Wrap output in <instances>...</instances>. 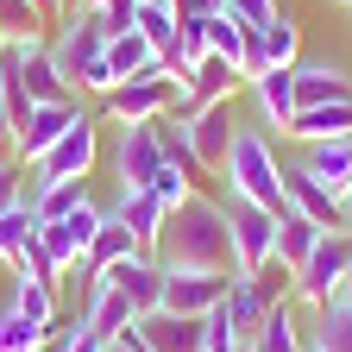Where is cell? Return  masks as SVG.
<instances>
[{
	"instance_id": "1",
	"label": "cell",
	"mask_w": 352,
	"mask_h": 352,
	"mask_svg": "<svg viewBox=\"0 0 352 352\" xmlns=\"http://www.w3.org/2000/svg\"><path fill=\"white\" fill-rule=\"evenodd\" d=\"M157 258L170 271H233V245H227V201L214 195H189L164 220V239H157Z\"/></svg>"
},
{
	"instance_id": "2",
	"label": "cell",
	"mask_w": 352,
	"mask_h": 352,
	"mask_svg": "<svg viewBox=\"0 0 352 352\" xmlns=\"http://www.w3.org/2000/svg\"><path fill=\"white\" fill-rule=\"evenodd\" d=\"M227 201H258V208H271L283 214V157L271 145V132L264 126H239L233 132V145H227Z\"/></svg>"
},
{
	"instance_id": "3",
	"label": "cell",
	"mask_w": 352,
	"mask_h": 352,
	"mask_svg": "<svg viewBox=\"0 0 352 352\" xmlns=\"http://www.w3.org/2000/svg\"><path fill=\"white\" fill-rule=\"evenodd\" d=\"M95 164H101V120L95 113H76V126L25 170V189H38V183H88Z\"/></svg>"
},
{
	"instance_id": "4",
	"label": "cell",
	"mask_w": 352,
	"mask_h": 352,
	"mask_svg": "<svg viewBox=\"0 0 352 352\" xmlns=\"http://www.w3.org/2000/svg\"><path fill=\"white\" fill-rule=\"evenodd\" d=\"M346 271H352V227H340V233H321L315 239V252L302 258V271H296V302L302 308H327L340 289H346Z\"/></svg>"
},
{
	"instance_id": "5",
	"label": "cell",
	"mask_w": 352,
	"mask_h": 352,
	"mask_svg": "<svg viewBox=\"0 0 352 352\" xmlns=\"http://www.w3.org/2000/svg\"><path fill=\"white\" fill-rule=\"evenodd\" d=\"M101 107H107V126H145V120H164V113L176 107V76H170V69H164V57H157L145 76L120 82Z\"/></svg>"
},
{
	"instance_id": "6",
	"label": "cell",
	"mask_w": 352,
	"mask_h": 352,
	"mask_svg": "<svg viewBox=\"0 0 352 352\" xmlns=\"http://www.w3.org/2000/svg\"><path fill=\"white\" fill-rule=\"evenodd\" d=\"M0 63H7V69L25 82V95H32V101H76V88L63 82V69H57V57H51V38H44V32L13 38L7 51H0Z\"/></svg>"
},
{
	"instance_id": "7",
	"label": "cell",
	"mask_w": 352,
	"mask_h": 352,
	"mask_svg": "<svg viewBox=\"0 0 352 352\" xmlns=\"http://www.w3.org/2000/svg\"><path fill=\"white\" fill-rule=\"evenodd\" d=\"M227 245H233V271L258 277L271 264V245H277V214L258 201H227Z\"/></svg>"
},
{
	"instance_id": "8",
	"label": "cell",
	"mask_w": 352,
	"mask_h": 352,
	"mask_svg": "<svg viewBox=\"0 0 352 352\" xmlns=\"http://www.w3.org/2000/svg\"><path fill=\"white\" fill-rule=\"evenodd\" d=\"M51 57H57L63 82L76 88L88 63H101V57H107V25H101V13H88V7L63 13V19H57V38H51Z\"/></svg>"
},
{
	"instance_id": "9",
	"label": "cell",
	"mask_w": 352,
	"mask_h": 352,
	"mask_svg": "<svg viewBox=\"0 0 352 352\" xmlns=\"http://www.w3.org/2000/svg\"><path fill=\"white\" fill-rule=\"evenodd\" d=\"M170 164L164 151V120H145V126H120V145H113V176L120 189H151V176Z\"/></svg>"
},
{
	"instance_id": "10",
	"label": "cell",
	"mask_w": 352,
	"mask_h": 352,
	"mask_svg": "<svg viewBox=\"0 0 352 352\" xmlns=\"http://www.w3.org/2000/svg\"><path fill=\"white\" fill-rule=\"evenodd\" d=\"M101 220H107V208L88 195V201H82V208H69L63 220H38V245L51 252V264H57V271H69V264H82V252L95 245Z\"/></svg>"
},
{
	"instance_id": "11",
	"label": "cell",
	"mask_w": 352,
	"mask_h": 352,
	"mask_svg": "<svg viewBox=\"0 0 352 352\" xmlns=\"http://www.w3.org/2000/svg\"><path fill=\"white\" fill-rule=\"evenodd\" d=\"M239 88H245V76L233 69V63H220V57H201L183 82H176V120H195L201 107H220V101H233L239 95Z\"/></svg>"
},
{
	"instance_id": "12",
	"label": "cell",
	"mask_w": 352,
	"mask_h": 352,
	"mask_svg": "<svg viewBox=\"0 0 352 352\" xmlns=\"http://www.w3.org/2000/svg\"><path fill=\"white\" fill-rule=\"evenodd\" d=\"M227 289H233V271H170V264H164V308H170V315L201 321L208 308L227 302Z\"/></svg>"
},
{
	"instance_id": "13",
	"label": "cell",
	"mask_w": 352,
	"mask_h": 352,
	"mask_svg": "<svg viewBox=\"0 0 352 352\" xmlns=\"http://www.w3.org/2000/svg\"><path fill=\"white\" fill-rule=\"evenodd\" d=\"M88 283H113L139 315H157V308H164V258L157 252H132V258H120L113 271L88 277Z\"/></svg>"
},
{
	"instance_id": "14",
	"label": "cell",
	"mask_w": 352,
	"mask_h": 352,
	"mask_svg": "<svg viewBox=\"0 0 352 352\" xmlns=\"http://www.w3.org/2000/svg\"><path fill=\"white\" fill-rule=\"evenodd\" d=\"M170 120H176V113H170ZM183 132H189L195 170H201V176H220V170H227V145H233V132H239V120H233V101L201 107L195 120H183Z\"/></svg>"
},
{
	"instance_id": "15",
	"label": "cell",
	"mask_w": 352,
	"mask_h": 352,
	"mask_svg": "<svg viewBox=\"0 0 352 352\" xmlns=\"http://www.w3.org/2000/svg\"><path fill=\"white\" fill-rule=\"evenodd\" d=\"M76 113H82V101H38L32 107V120L19 126V145H13V164L19 170H32L44 151H51L57 139H63V132L76 126Z\"/></svg>"
},
{
	"instance_id": "16",
	"label": "cell",
	"mask_w": 352,
	"mask_h": 352,
	"mask_svg": "<svg viewBox=\"0 0 352 352\" xmlns=\"http://www.w3.org/2000/svg\"><path fill=\"white\" fill-rule=\"evenodd\" d=\"M283 208L302 214V220H315L321 233H340V227H346V208H340V201L315 183V176L302 170V164H283Z\"/></svg>"
},
{
	"instance_id": "17",
	"label": "cell",
	"mask_w": 352,
	"mask_h": 352,
	"mask_svg": "<svg viewBox=\"0 0 352 352\" xmlns=\"http://www.w3.org/2000/svg\"><path fill=\"white\" fill-rule=\"evenodd\" d=\"M245 95H252V107H258V126L283 139L289 120H296V63H289V69H264V76H252Z\"/></svg>"
},
{
	"instance_id": "18",
	"label": "cell",
	"mask_w": 352,
	"mask_h": 352,
	"mask_svg": "<svg viewBox=\"0 0 352 352\" xmlns=\"http://www.w3.org/2000/svg\"><path fill=\"white\" fill-rule=\"evenodd\" d=\"M113 220H120V227L132 233V239H139V252H157V239H164V201L151 195V189H120L113 195V208H107Z\"/></svg>"
},
{
	"instance_id": "19",
	"label": "cell",
	"mask_w": 352,
	"mask_h": 352,
	"mask_svg": "<svg viewBox=\"0 0 352 352\" xmlns=\"http://www.w3.org/2000/svg\"><path fill=\"white\" fill-rule=\"evenodd\" d=\"M302 170L315 176V183L346 208L352 201V139H327V145H308L302 151Z\"/></svg>"
},
{
	"instance_id": "20",
	"label": "cell",
	"mask_w": 352,
	"mask_h": 352,
	"mask_svg": "<svg viewBox=\"0 0 352 352\" xmlns=\"http://www.w3.org/2000/svg\"><path fill=\"white\" fill-rule=\"evenodd\" d=\"M132 321H139V308H132L113 283H88V296H82V327H88V333H101V340L113 346Z\"/></svg>"
},
{
	"instance_id": "21",
	"label": "cell",
	"mask_w": 352,
	"mask_h": 352,
	"mask_svg": "<svg viewBox=\"0 0 352 352\" xmlns=\"http://www.w3.org/2000/svg\"><path fill=\"white\" fill-rule=\"evenodd\" d=\"M132 333H139L151 352H208V346H201V321L170 315V308H157V315H139V321H132Z\"/></svg>"
},
{
	"instance_id": "22",
	"label": "cell",
	"mask_w": 352,
	"mask_h": 352,
	"mask_svg": "<svg viewBox=\"0 0 352 352\" xmlns=\"http://www.w3.org/2000/svg\"><path fill=\"white\" fill-rule=\"evenodd\" d=\"M283 139L296 145H327V139H352V101H327V107H296Z\"/></svg>"
},
{
	"instance_id": "23",
	"label": "cell",
	"mask_w": 352,
	"mask_h": 352,
	"mask_svg": "<svg viewBox=\"0 0 352 352\" xmlns=\"http://www.w3.org/2000/svg\"><path fill=\"white\" fill-rule=\"evenodd\" d=\"M352 101V76L340 63H296V107H327Z\"/></svg>"
},
{
	"instance_id": "24",
	"label": "cell",
	"mask_w": 352,
	"mask_h": 352,
	"mask_svg": "<svg viewBox=\"0 0 352 352\" xmlns=\"http://www.w3.org/2000/svg\"><path fill=\"white\" fill-rule=\"evenodd\" d=\"M7 308H19V315H25L38 333H57V283H38V277L13 271V296H7Z\"/></svg>"
},
{
	"instance_id": "25",
	"label": "cell",
	"mask_w": 352,
	"mask_h": 352,
	"mask_svg": "<svg viewBox=\"0 0 352 352\" xmlns=\"http://www.w3.org/2000/svg\"><path fill=\"white\" fill-rule=\"evenodd\" d=\"M264 315H271V302H264V289H258L252 277H239V271H233V289H227V321H233L239 346H252V340H258Z\"/></svg>"
},
{
	"instance_id": "26",
	"label": "cell",
	"mask_w": 352,
	"mask_h": 352,
	"mask_svg": "<svg viewBox=\"0 0 352 352\" xmlns=\"http://www.w3.org/2000/svg\"><path fill=\"white\" fill-rule=\"evenodd\" d=\"M132 252H139V239H132L120 220L107 214V220H101V233H95V245L82 252V283H88V277H101V271H113V264L132 258Z\"/></svg>"
},
{
	"instance_id": "27",
	"label": "cell",
	"mask_w": 352,
	"mask_h": 352,
	"mask_svg": "<svg viewBox=\"0 0 352 352\" xmlns=\"http://www.w3.org/2000/svg\"><path fill=\"white\" fill-rule=\"evenodd\" d=\"M315 239H321L315 220H302V214H289V208H283V214H277V245H271V258L296 277V271H302V258L315 252Z\"/></svg>"
},
{
	"instance_id": "28",
	"label": "cell",
	"mask_w": 352,
	"mask_h": 352,
	"mask_svg": "<svg viewBox=\"0 0 352 352\" xmlns=\"http://www.w3.org/2000/svg\"><path fill=\"white\" fill-rule=\"evenodd\" d=\"M176 0H139V13H132V25L145 32V44L164 57V69H170V57H176Z\"/></svg>"
},
{
	"instance_id": "29",
	"label": "cell",
	"mask_w": 352,
	"mask_h": 352,
	"mask_svg": "<svg viewBox=\"0 0 352 352\" xmlns=\"http://www.w3.org/2000/svg\"><path fill=\"white\" fill-rule=\"evenodd\" d=\"M308 352H352V302H346V296H333L327 308H315Z\"/></svg>"
},
{
	"instance_id": "30",
	"label": "cell",
	"mask_w": 352,
	"mask_h": 352,
	"mask_svg": "<svg viewBox=\"0 0 352 352\" xmlns=\"http://www.w3.org/2000/svg\"><path fill=\"white\" fill-rule=\"evenodd\" d=\"M252 346L258 352H308V333L296 321V302H271V315H264V327H258Z\"/></svg>"
},
{
	"instance_id": "31",
	"label": "cell",
	"mask_w": 352,
	"mask_h": 352,
	"mask_svg": "<svg viewBox=\"0 0 352 352\" xmlns=\"http://www.w3.org/2000/svg\"><path fill=\"white\" fill-rule=\"evenodd\" d=\"M107 63H113L120 82H132V76H145V69L157 63V51L145 44V32L132 25V32H113V38H107Z\"/></svg>"
},
{
	"instance_id": "32",
	"label": "cell",
	"mask_w": 352,
	"mask_h": 352,
	"mask_svg": "<svg viewBox=\"0 0 352 352\" xmlns=\"http://www.w3.org/2000/svg\"><path fill=\"white\" fill-rule=\"evenodd\" d=\"M245 44H252V32L233 19V13H208V57H220V63H245Z\"/></svg>"
},
{
	"instance_id": "33",
	"label": "cell",
	"mask_w": 352,
	"mask_h": 352,
	"mask_svg": "<svg viewBox=\"0 0 352 352\" xmlns=\"http://www.w3.org/2000/svg\"><path fill=\"white\" fill-rule=\"evenodd\" d=\"M25 201H32L38 220H63L69 208L88 201V183H38V189H25Z\"/></svg>"
},
{
	"instance_id": "34",
	"label": "cell",
	"mask_w": 352,
	"mask_h": 352,
	"mask_svg": "<svg viewBox=\"0 0 352 352\" xmlns=\"http://www.w3.org/2000/svg\"><path fill=\"white\" fill-rule=\"evenodd\" d=\"M258 44H264V63H271V69L302 63V32H296V19H289V13H277V25H271V32H258Z\"/></svg>"
},
{
	"instance_id": "35",
	"label": "cell",
	"mask_w": 352,
	"mask_h": 352,
	"mask_svg": "<svg viewBox=\"0 0 352 352\" xmlns=\"http://www.w3.org/2000/svg\"><path fill=\"white\" fill-rule=\"evenodd\" d=\"M51 333H38L19 308H0V352H44Z\"/></svg>"
},
{
	"instance_id": "36",
	"label": "cell",
	"mask_w": 352,
	"mask_h": 352,
	"mask_svg": "<svg viewBox=\"0 0 352 352\" xmlns=\"http://www.w3.org/2000/svg\"><path fill=\"white\" fill-rule=\"evenodd\" d=\"M151 195L164 201V214H176V208H183V201L195 195V176H189L183 164H164V170L151 176Z\"/></svg>"
},
{
	"instance_id": "37",
	"label": "cell",
	"mask_w": 352,
	"mask_h": 352,
	"mask_svg": "<svg viewBox=\"0 0 352 352\" xmlns=\"http://www.w3.org/2000/svg\"><path fill=\"white\" fill-rule=\"evenodd\" d=\"M32 233H38V214H32V201L7 208V214H0V258L13 264V252H19V245H25Z\"/></svg>"
},
{
	"instance_id": "38",
	"label": "cell",
	"mask_w": 352,
	"mask_h": 352,
	"mask_svg": "<svg viewBox=\"0 0 352 352\" xmlns=\"http://www.w3.org/2000/svg\"><path fill=\"white\" fill-rule=\"evenodd\" d=\"M220 13H233L245 32H271L283 7H277V0H220Z\"/></svg>"
},
{
	"instance_id": "39",
	"label": "cell",
	"mask_w": 352,
	"mask_h": 352,
	"mask_svg": "<svg viewBox=\"0 0 352 352\" xmlns=\"http://www.w3.org/2000/svg\"><path fill=\"white\" fill-rule=\"evenodd\" d=\"M0 25H7L13 38H25V32H44V13L32 7V0H0Z\"/></svg>"
},
{
	"instance_id": "40",
	"label": "cell",
	"mask_w": 352,
	"mask_h": 352,
	"mask_svg": "<svg viewBox=\"0 0 352 352\" xmlns=\"http://www.w3.org/2000/svg\"><path fill=\"white\" fill-rule=\"evenodd\" d=\"M19 201H25V170H19L13 157H0V214L19 208Z\"/></svg>"
},
{
	"instance_id": "41",
	"label": "cell",
	"mask_w": 352,
	"mask_h": 352,
	"mask_svg": "<svg viewBox=\"0 0 352 352\" xmlns=\"http://www.w3.org/2000/svg\"><path fill=\"white\" fill-rule=\"evenodd\" d=\"M13 145H19V132H13V113H7V101H0V157H13Z\"/></svg>"
},
{
	"instance_id": "42",
	"label": "cell",
	"mask_w": 352,
	"mask_h": 352,
	"mask_svg": "<svg viewBox=\"0 0 352 352\" xmlns=\"http://www.w3.org/2000/svg\"><path fill=\"white\" fill-rule=\"evenodd\" d=\"M107 352H151V346H145V340H139V333H132V327H126V333H120V340H113V346H107Z\"/></svg>"
},
{
	"instance_id": "43",
	"label": "cell",
	"mask_w": 352,
	"mask_h": 352,
	"mask_svg": "<svg viewBox=\"0 0 352 352\" xmlns=\"http://www.w3.org/2000/svg\"><path fill=\"white\" fill-rule=\"evenodd\" d=\"M7 44H13V32H7V25H0V51H7Z\"/></svg>"
},
{
	"instance_id": "44",
	"label": "cell",
	"mask_w": 352,
	"mask_h": 352,
	"mask_svg": "<svg viewBox=\"0 0 352 352\" xmlns=\"http://www.w3.org/2000/svg\"><path fill=\"white\" fill-rule=\"evenodd\" d=\"M340 296H346V302H352V271H346V289H340Z\"/></svg>"
},
{
	"instance_id": "45",
	"label": "cell",
	"mask_w": 352,
	"mask_h": 352,
	"mask_svg": "<svg viewBox=\"0 0 352 352\" xmlns=\"http://www.w3.org/2000/svg\"><path fill=\"white\" fill-rule=\"evenodd\" d=\"M333 7H352V0H333Z\"/></svg>"
},
{
	"instance_id": "46",
	"label": "cell",
	"mask_w": 352,
	"mask_h": 352,
	"mask_svg": "<svg viewBox=\"0 0 352 352\" xmlns=\"http://www.w3.org/2000/svg\"><path fill=\"white\" fill-rule=\"evenodd\" d=\"M239 352H258V346H239Z\"/></svg>"
}]
</instances>
